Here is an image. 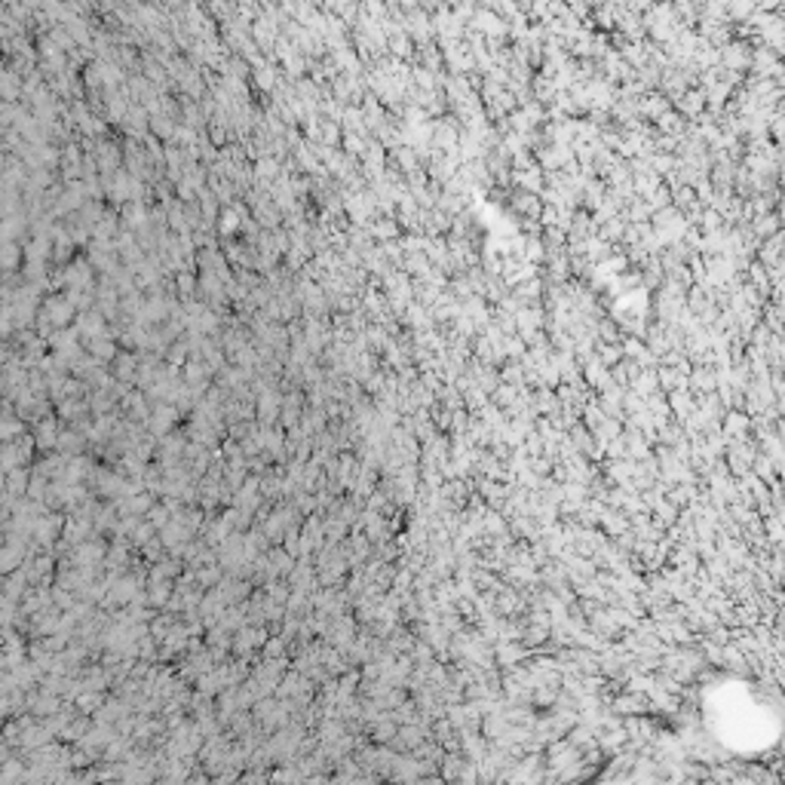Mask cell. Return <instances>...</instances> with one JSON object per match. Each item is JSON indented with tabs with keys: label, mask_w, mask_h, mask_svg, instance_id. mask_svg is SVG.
<instances>
[{
	"label": "cell",
	"mask_w": 785,
	"mask_h": 785,
	"mask_svg": "<svg viewBox=\"0 0 785 785\" xmlns=\"http://www.w3.org/2000/svg\"><path fill=\"white\" fill-rule=\"evenodd\" d=\"M47 310H49V320H56V325H65L68 316H71V307L61 304L59 298H49V301H47Z\"/></svg>",
	"instance_id": "4"
},
{
	"label": "cell",
	"mask_w": 785,
	"mask_h": 785,
	"mask_svg": "<svg viewBox=\"0 0 785 785\" xmlns=\"http://www.w3.org/2000/svg\"><path fill=\"white\" fill-rule=\"evenodd\" d=\"M56 245H59V249H56V255H59V258H65V255H68V240H65V236H61V233H59V243H56Z\"/></svg>",
	"instance_id": "7"
},
{
	"label": "cell",
	"mask_w": 785,
	"mask_h": 785,
	"mask_svg": "<svg viewBox=\"0 0 785 785\" xmlns=\"http://www.w3.org/2000/svg\"><path fill=\"white\" fill-rule=\"evenodd\" d=\"M37 445H52V420H43L37 430Z\"/></svg>",
	"instance_id": "5"
},
{
	"label": "cell",
	"mask_w": 785,
	"mask_h": 785,
	"mask_svg": "<svg viewBox=\"0 0 785 785\" xmlns=\"http://www.w3.org/2000/svg\"><path fill=\"white\" fill-rule=\"evenodd\" d=\"M22 488H25V470H13L10 473V491L22 494Z\"/></svg>",
	"instance_id": "6"
},
{
	"label": "cell",
	"mask_w": 785,
	"mask_h": 785,
	"mask_svg": "<svg viewBox=\"0 0 785 785\" xmlns=\"http://www.w3.org/2000/svg\"><path fill=\"white\" fill-rule=\"evenodd\" d=\"M22 252H25V258H28V261L43 264V258L49 255V240H47V236H37V240L25 243V245H22Z\"/></svg>",
	"instance_id": "3"
},
{
	"label": "cell",
	"mask_w": 785,
	"mask_h": 785,
	"mask_svg": "<svg viewBox=\"0 0 785 785\" xmlns=\"http://www.w3.org/2000/svg\"><path fill=\"white\" fill-rule=\"evenodd\" d=\"M22 74H16L13 68L4 71V77H0V99H4L6 104H16V99H22Z\"/></svg>",
	"instance_id": "2"
},
{
	"label": "cell",
	"mask_w": 785,
	"mask_h": 785,
	"mask_svg": "<svg viewBox=\"0 0 785 785\" xmlns=\"http://www.w3.org/2000/svg\"><path fill=\"white\" fill-rule=\"evenodd\" d=\"M22 261H25V252L19 243H10V240L0 243V273H19Z\"/></svg>",
	"instance_id": "1"
}]
</instances>
